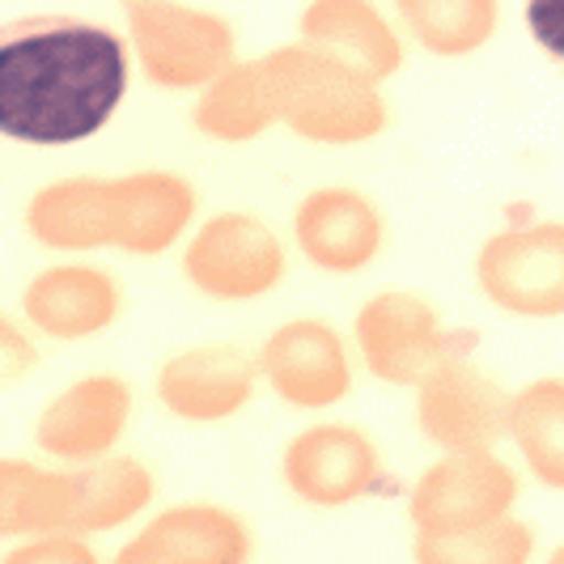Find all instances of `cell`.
I'll use <instances>...</instances> for the list:
<instances>
[{
	"instance_id": "1",
	"label": "cell",
	"mask_w": 564,
	"mask_h": 564,
	"mask_svg": "<svg viewBox=\"0 0 564 564\" xmlns=\"http://www.w3.org/2000/svg\"><path fill=\"white\" fill-rule=\"evenodd\" d=\"M128 56L107 30L73 18H26L0 30V132L73 144L98 132L123 98Z\"/></svg>"
}]
</instances>
